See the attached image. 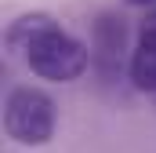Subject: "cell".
<instances>
[{
    "instance_id": "obj_6",
    "label": "cell",
    "mask_w": 156,
    "mask_h": 153,
    "mask_svg": "<svg viewBox=\"0 0 156 153\" xmlns=\"http://www.w3.org/2000/svg\"><path fill=\"white\" fill-rule=\"evenodd\" d=\"M131 7H149V11H156V0H127Z\"/></svg>"
},
{
    "instance_id": "obj_1",
    "label": "cell",
    "mask_w": 156,
    "mask_h": 153,
    "mask_svg": "<svg viewBox=\"0 0 156 153\" xmlns=\"http://www.w3.org/2000/svg\"><path fill=\"white\" fill-rule=\"evenodd\" d=\"M55 99L40 88L18 84L4 102V135L18 146H44L55 135Z\"/></svg>"
},
{
    "instance_id": "obj_2",
    "label": "cell",
    "mask_w": 156,
    "mask_h": 153,
    "mask_svg": "<svg viewBox=\"0 0 156 153\" xmlns=\"http://www.w3.org/2000/svg\"><path fill=\"white\" fill-rule=\"evenodd\" d=\"M91 62V47H83L76 37H69L62 26L47 29L44 37H37L26 47V66L29 73H37L40 80H51V84H69L83 76Z\"/></svg>"
},
{
    "instance_id": "obj_5",
    "label": "cell",
    "mask_w": 156,
    "mask_h": 153,
    "mask_svg": "<svg viewBox=\"0 0 156 153\" xmlns=\"http://www.w3.org/2000/svg\"><path fill=\"white\" fill-rule=\"evenodd\" d=\"M55 26H58V22H55L51 15H44V11L18 15V18L4 29V44H7V51H22V55H26V47H29L37 37H44L47 29H55Z\"/></svg>"
},
{
    "instance_id": "obj_3",
    "label": "cell",
    "mask_w": 156,
    "mask_h": 153,
    "mask_svg": "<svg viewBox=\"0 0 156 153\" xmlns=\"http://www.w3.org/2000/svg\"><path fill=\"white\" fill-rule=\"evenodd\" d=\"M131 37H127V22L116 11H102L91 22V66L98 69L102 80H116L123 62L131 66Z\"/></svg>"
},
{
    "instance_id": "obj_4",
    "label": "cell",
    "mask_w": 156,
    "mask_h": 153,
    "mask_svg": "<svg viewBox=\"0 0 156 153\" xmlns=\"http://www.w3.org/2000/svg\"><path fill=\"white\" fill-rule=\"evenodd\" d=\"M127 73H131V84H134L138 91L156 95V11L145 18L142 33H138V40H134Z\"/></svg>"
}]
</instances>
